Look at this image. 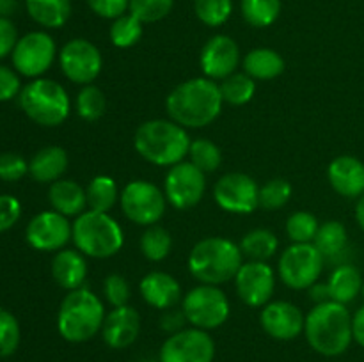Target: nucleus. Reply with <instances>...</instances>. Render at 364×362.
<instances>
[{
	"label": "nucleus",
	"mask_w": 364,
	"mask_h": 362,
	"mask_svg": "<svg viewBox=\"0 0 364 362\" xmlns=\"http://www.w3.org/2000/svg\"><path fill=\"white\" fill-rule=\"evenodd\" d=\"M141 334V314L130 305L114 307L105 316L102 327V336L107 346L114 350H123L132 346Z\"/></svg>",
	"instance_id": "obj_20"
},
{
	"label": "nucleus",
	"mask_w": 364,
	"mask_h": 362,
	"mask_svg": "<svg viewBox=\"0 0 364 362\" xmlns=\"http://www.w3.org/2000/svg\"><path fill=\"white\" fill-rule=\"evenodd\" d=\"M123 215L137 226H155L167 208L166 194L146 180L130 181L119 194Z\"/></svg>",
	"instance_id": "obj_10"
},
{
	"label": "nucleus",
	"mask_w": 364,
	"mask_h": 362,
	"mask_svg": "<svg viewBox=\"0 0 364 362\" xmlns=\"http://www.w3.org/2000/svg\"><path fill=\"white\" fill-rule=\"evenodd\" d=\"M173 248V238L169 231L160 226H149L141 236V252L153 263L164 261Z\"/></svg>",
	"instance_id": "obj_34"
},
{
	"label": "nucleus",
	"mask_w": 364,
	"mask_h": 362,
	"mask_svg": "<svg viewBox=\"0 0 364 362\" xmlns=\"http://www.w3.org/2000/svg\"><path fill=\"white\" fill-rule=\"evenodd\" d=\"M318 227V220L309 212H295L287 220V234L294 243H313Z\"/></svg>",
	"instance_id": "obj_40"
},
{
	"label": "nucleus",
	"mask_w": 364,
	"mask_h": 362,
	"mask_svg": "<svg viewBox=\"0 0 364 362\" xmlns=\"http://www.w3.org/2000/svg\"><path fill=\"white\" fill-rule=\"evenodd\" d=\"M206 192V176L194 163L180 162L173 165L164 181L167 202L176 209H191L201 202Z\"/></svg>",
	"instance_id": "obj_12"
},
{
	"label": "nucleus",
	"mask_w": 364,
	"mask_h": 362,
	"mask_svg": "<svg viewBox=\"0 0 364 362\" xmlns=\"http://www.w3.org/2000/svg\"><path fill=\"white\" fill-rule=\"evenodd\" d=\"M134 148L141 158L159 167H173L188 156L191 137L171 119H149L137 128Z\"/></svg>",
	"instance_id": "obj_3"
},
{
	"label": "nucleus",
	"mask_w": 364,
	"mask_h": 362,
	"mask_svg": "<svg viewBox=\"0 0 364 362\" xmlns=\"http://www.w3.org/2000/svg\"><path fill=\"white\" fill-rule=\"evenodd\" d=\"M223 105L219 84L206 77L181 82L166 99L169 119L183 128L208 126L219 117Z\"/></svg>",
	"instance_id": "obj_1"
},
{
	"label": "nucleus",
	"mask_w": 364,
	"mask_h": 362,
	"mask_svg": "<svg viewBox=\"0 0 364 362\" xmlns=\"http://www.w3.org/2000/svg\"><path fill=\"white\" fill-rule=\"evenodd\" d=\"M363 284L361 272L354 265L338 266L327 280L331 300L347 305L348 302L355 300V297L361 293Z\"/></svg>",
	"instance_id": "obj_28"
},
{
	"label": "nucleus",
	"mask_w": 364,
	"mask_h": 362,
	"mask_svg": "<svg viewBox=\"0 0 364 362\" xmlns=\"http://www.w3.org/2000/svg\"><path fill=\"white\" fill-rule=\"evenodd\" d=\"M347 241H348V234L347 229L341 222L338 220H329V222L322 224L318 227V233H316L315 240V247L322 252V256L326 259H334L345 252L347 248Z\"/></svg>",
	"instance_id": "obj_31"
},
{
	"label": "nucleus",
	"mask_w": 364,
	"mask_h": 362,
	"mask_svg": "<svg viewBox=\"0 0 364 362\" xmlns=\"http://www.w3.org/2000/svg\"><path fill=\"white\" fill-rule=\"evenodd\" d=\"M326 258L315 243H291L279 258L281 280L291 290H309L318 283L323 272Z\"/></svg>",
	"instance_id": "obj_9"
},
{
	"label": "nucleus",
	"mask_w": 364,
	"mask_h": 362,
	"mask_svg": "<svg viewBox=\"0 0 364 362\" xmlns=\"http://www.w3.org/2000/svg\"><path fill=\"white\" fill-rule=\"evenodd\" d=\"M21 92L20 77L16 71L0 64V102H9Z\"/></svg>",
	"instance_id": "obj_47"
},
{
	"label": "nucleus",
	"mask_w": 364,
	"mask_h": 362,
	"mask_svg": "<svg viewBox=\"0 0 364 362\" xmlns=\"http://www.w3.org/2000/svg\"><path fill=\"white\" fill-rule=\"evenodd\" d=\"M361 293H363V297H364V284H363V290H361Z\"/></svg>",
	"instance_id": "obj_54"
},
{
	"label": "nucleus",
	"mask_w": 364,
	"mask_h": 362,
	"mask_svg": "<svg viewBox=\"0 0 364 362\" xmlns=\"http://www.w3.org/2000/svg\"><path fill=\"white\" fill-rule=\"evenodd\" d=\"M304 334L309 346L323 357L345 353L354 339L347 305L334 300L316 304L306 316Z\"/></svg>",
	"instance_id": "obj_2"
},
{
	"label": "nucleus",
	"mask_w": 364,
	"mask_h": 362,
	"mask_svg": "<svg viewBox=\"0 0 364 362\" xmlns=\"http://www.w3.org/2000/svg\"><path fill=\"white\" fill-rule=\"evenodd\" d=\"M283 4L281 0H242L240 11L251 27H270L279 18Z\"/></svg>",
	"instance_id": "obj_32"
},
{
	"label": "nucleus",
	"mask_w": 364,
	"mask_h": 362,
	"mask_svg": "<svg viewBox=\"0 0 364 362\" xmlns=\"http://www.w3.org/2000/svg\"><path fill=\"white\" fill-rule=\"evenodd\" d=\"M105 307L87 287L68 291L57 312V330L68 343H85L102 330Z\"/></svg>",
	"instance_id": "obj_5"
},
{
	"label": "nucleus",
	"mask_w": 364,
	"mask_h": 362,
	"mask_svg": "<svg viewBox=\"0 0 364 362\" xmlns=\"http://www.w3.org/2000/svg\"><path fill=\"white\" fill-rule=\"evenodd\" d=\"M18 43V31L9 18H0V59L13 53Z\"/></svg>",
	"instance_id": "obj_48"
},
{
	"label": "nucleus",
	"mask_w": 364,
	"mask_h": 362,
	"mask_svg": "<svg viewBox=\"0 0 364 362\" xmlns=\"http://www.w3.org/2000/svg\"><path fill=\"white\" fill-rule=\"evenodd\" d=\"M139 290L146 304L162 311L173 309L181 300L180 283L166 272H151L144 275Z\"/></svg>",
	"instance_id": "obj_22"
},
{
	"label": "nucleus",
	"mask_w": 364,
	"mask_h": 362,
	"mask_svg": "<svg viewBox=\"0 0 364 362\" xmlns=\"http://www.w3.org/2000/svg\"><path fill=\"white\" fill-rule=\"evenodd\" d=\"M20 106L28 119L41 126H59L70 116L66 89L50 78H34L20 92Z\"/></svg>",
	"instance_id": "obj_7"
},
{
	"label": "nucleus",
	"mask_w": 364,
	"mask_h": 362,
	"mask_svg": "<svg viewBox=\"0 0 364 362\" xmlns=\"http://www.w3.org/2000/svg\"><path fill=\"white\" fill-rule=\"evenodd\" d=\"M306 316L295 304L287 300L269 302L263 305L259 323L265 334L277 341H291L304 332Z\"/></svg>",
	"instance_id": "obj_19"
},
{
	"label": "nucleus",
	"mask_w": 364,
	"mask_h": 362,
	"mask_svg": "<svg viewBox=\"0 0 364 362\" xmlns=\"http://www.w3.org/2000/svg\"><path fill=\"white\" fill-rule=\"evenodd\" d=\"M20 323L18 319L0 307V357H11L20 346Z\"/></svg>",
	"instance_id": "obj_42"
},
{
	"label": "nucleus",
	"mask_w": 364,
	"mask_h": 362,
	"mask_svg": "<svg viewBox=\"0 0 364 362\" xmlns=\"http://www.w3.org/2000/svg\"><path fill=\"white\" fill-rule=\"evenodd\" d=\"M174 0H130L128 13L142 23H155L164 20L173 11Z\"/></svg>",
	"instance_id": "obj_41"
},
{
	"label": "nucleus",
	"mask_w": 364,
	"mask_h": 362,
	"mask_svg": "<svg viewBox=\"0 0 364 362\" xmlns=\"http://www.w3.org/2000/svg\"><path fill=\"white\" fill-rule=\"evenodd\" d=\"M259 187L244 172H228L213 187L217 206L235 215H249L258 208Z\"/></svg>",
	"instance_id": "obj_15"
},
{
	"label": "nucleus",
	"mask_w": 364,
	"mask_h": 362,
	"mask_svg": "<svg viewBox=\"0 0 364 362\" xmlns=\"http://www.w3.org/2000/svg\"><path fill=\"white\" fill-rule=\"evenodd\" d=\"M352 334H354L355 343L364 348V305L352 316Z\"/></svg>",
	"instance_id": "obj_50"
},
{
	"label": "nucleus",
	"mask_w": 364,
	"mask_h": 362,
	"mask_svg": "<svg viewBox=\"0 0 364 362\" xmlns=\"http://www.w3.org/2000/svg\"><path fill=\"white\" fill-rule=\"evenodd\" d=\"M167 311L169 312H166V314L162 316V329L171 334H176L180 332V330H183V322H187L183 311L174 312L171 311V309H167Z\"/></svg>",
	"instance_id": "obj_49"
},
{
	"label": "nucleus",
	"mask_w": 364,
	"mask_h": 362,
	"mask_svg": "<svg viewBox=\"0 0 364 362\" xmlns=\"http://www.w3.org/2000/svg\"><path fill=\"white\" fill-rule=\"evenodd\" d=\"M16 9V0H0V18H9Z\"/></svg>",
	"instance_id": "obj_52"
},
{
	"label": "nucleus",
	"mask_w": 364,
	"mask_h": 362,
	"mask_svg": "<svg viewBox=\"0 0 364 362\" xmlns=\"http://www.w3.org/2000/svg\"><path fill=\"white\" fill-rule=\"evenodd\" d=\"M238 64H240V48L230 35H213L201 48L199 66L210 80H224L237 71Z\"/></svg>",
	"instance_id": "obj_18"
},
{
	"label": "nucleus",
	"mask_w": 364,
	"mask_h": 362,
	"mask_svg": "<svg viewBox=\"0 0 364 362\" xmlns=\"http://www.w3.org/2000/svg\"><path fill=\"white\" fill-rule=\"evenodd\" d=\"M242 66L255 80H272L284 71V59L272 48H255L245 53Z\"/></svg>",
	"instance_id": "obj_26"
},
{
	"label": "nucleus",
	"mask_w": 364,
	"mask_h": 362,
	"mask_svg": "<svg viewBox=\"0 0 364 362\" xmlns=\"http://www.w3.org/2000/svg\"><path fill=\"white\" fill-rule=\"evenodd\" d=\"M142 21L137 20L132 13H124L123 16L112 20L110 25V41L116 48H132L142 38Z\"/></svg>",
	"instance_id": "obj_35"
},
{
	"label": "nucleus",
	"mask_w": 364,
	"mask_h": 362,
	"mask_svg": "<svg viewBox=\"0 0 364 362\" xmlns=\"http://www.w3.org/2000/svg\"><path fill=\"white\" fill-rule=\"evenodd\" d=\"M233 280L237 295L249 307L267 305L276 290V273L265 261L244 263Z\"/></svg>",
	"instance_id": "obj_16"
},
{
	"label": "nucleus",
	"mask_w": 364,
	"mask_h": 362,
	"mask_svg": "<svg viewBox=\"0 0 364 362\" xmlns=\"http://www.w3.org/2000/svg\"><path fill=\"white\" fill-rule=\"evenodd\" d=\"M59 64L64 77L73 84L89 85L102 73V52L95 43L84 38L68 41L59 52Z\"/></svg>",
	"instance_id": "obj_13"
},
{
	"label": "nucleus",
	"mask_w": 364,
	"mask_h": 362,
	"mask_svg": "<svg viewBox=\"0 0 364 362\" xmlns=\"http://www.w3.org/2000/svg\"><path fill=\"white\" fill-rule=\"evenodd\" d=\"M309 298H311L315 304H323V302H329L331 300V295H329V286L322 283H315L311 287H309Z\"/></svg>",
	"instance_id": "obj_51"
},
{
	"label": "nucleus",
	"mask_w": 364,
	"mask_h": 362,
	"mask_svg": "<svg viewBox=\"0 0 364 362\" xmlns=\"http://www.w3.org/2000/svg\"><path fill=\"white\" fill-rule=\"evenodd\" d=\"M68 163H70V158H68L66 149L60 146H48V148L39 149L32 156L28 162V174L38 183H53L66 172Z\"/></svg>",
	"instance_id": "obj_25"
},
{
	"label": "nucleus",
	"mask_w": 364,
	"mask_h": 362,
	"mask_svg": "<svg viewBox=\"0 0 364 362\" xmlns=\"http://www.w3.org/2000/svg\"><path fill=\"white\" fill-rule=\"evenodd\" d=\"M188 158H191V163H194L205 174L215 172L223 163V151L208 138H196V141H191Z\"/></svg>",
	"instance_id": "obj_36"
},
{
	"label": "nucleus",
	"mask_w": 364,
	"mask_h": 362,
	"mask_svg": "<svg viewBox=\"0 0 364 362\" xmlns=\"http://www.w3.org/2000/svg\"><path fill=\"white\" fill-rule=\"evenodd\" d=\"M105 109L107 99L102 89L92 84L84 85L80 89L77 96V114L80 119L87 121V123H95L105 114Z\"/></svg>",
	"instance_id": "obj_37"
},
{
	"label": "nucleus",
	"mask_w": 364,
	"mask_h": 362,
	"mask_svg": "<svg viewBox=\"0 0 364 362\" xmlns=\"http://www.w3.org/2000/svg\"><path fill=\"white\" fill-rule=\"evenodd\" d=\"M181 311L192 327L213 330L223 327L230 318V300L219 286L199 284L183 297Z\"/></svg>",
	"instance_id": "obj_8"
},
{
	"label": "nucleus",
	"mask_w": 364,
	"mask_h": 362,
	"mask_svg": "<svg viewBox=\"0 0 364 362\" xmlns=\"http://www.w3.org/2000/svg\"><path fill=\"white\" fill-rule=\"evenodd\" d=\"M28 172V163L23 156L16 153H4L0 155V180L18 181Z\"/></svg>",
	"instance_id": "obj_44"
},
{
	"label": "nucleus",
	"mask_w": 364,
	"mask_h": 362,
	"mask_svg": "<svg viewBox=\"0 0 364 362\" xmlns=\"http://www.w3.org/2000/svg\"><path fill=\"white\" fill-rule=\"evenodd\" d=\"M25 238L36 251H63L71 240V224L68 216L60 215L55 209L41 212L28 222Z\"/></svg>",
	"instance_id": "obj_17"
},
{
	"label": "nucleus",
	"mask_w": 364,
	"mask_h": 362,
	"mask_svg": "<svg viewBox=\"0 0 364 362\" xmlns=\"http://www.w3.org/2000/svg\"><path fill=\"white\" fill-rule=\"evenodd\" d=\"M87 6L96 16L116 20L128 11L130 0H87Z\"/></svg>",
	"instance_id": "obj_45"
},
{
	"label": "nucleus",
	"mask_w": 364,
	"mask_h": 362,
	"mask_svg": "<svg viewBox=\"0 0 364 362\" xmlns=\"http://www.w3.org/2000/svg\"><path fill=\"white\" fill-rule=\"evenodd\" d=\"M21 216V204L13 195H0V233L11 229Z\"/></svg>",
	"instance_id": "obj_46"
},
{
	"label": "nucleus",
	"mask_w": 364,
	"mask_h": 362,
	"mask_svg": "<svg viewBox=\"0 0 364 362\" xmlns=\"http://www.w3.org/2000/svg\"><path fill=\"white\" fill-rule=\"evenodd\" d=\"M48 201L52 208L64 216H78L87 208L85 188L73 180L53 181L50 185Z\"/></svg>",
	"instance_id": "obj_24"
},
{
	"label": "nucleus",
	"mask_w": 364,
	"mask_h": 362,
	"mask_svg": "<svg viewBox=\"0 0 364 362\" xmlns=\"http://www.w3.org/2000/svg\"><path fill=\"white\" fill-rule=\"evenodd\" d=\"M103 295H105L107 302H109L112 307H121V305H127V302L130 300V286H128L127 279L119 273H110L105 277V283H103Z\"/></svg>",
	"instance_id": "obj_43"
},
{
	"label": "nucleus",
	"mask_w": 364,
	"mask_h": 362,
	"mask_svg": "<svg viewBox=\"0 0 364 362\" xmlns=\"http://www.w3.org/2000/svg\"><path fill=\"white\" fill-rule=\"evenodd\" d=\"M27 13L45 28H60L71 16V0H25Z\"/></svg>",
	"instance_id": "obj_27"
},
{
	"label": "nucleus",
	"mask_w": 364,
	"mask_h": 362,
	"mask_svg": "<svg viewBox=\"0 0 364 362\" xmlns=\"http://www.w3.org/2000/svg\"><path fill=\"white\" fill-rule=\"evenodd\" d=\"M57 46L50 34L34 31L18 39L13 50V66L27 78H39L52 67L55 60Z\"/></svg>",
	"instance_id": "obj_11"
},
{
	"label": "nucleus",
	"mask_w": 364,
	"mask_h": 362,
	"mask_svg": "<svg viewBox=\"0 0 364 362\" xmlns=\"http://www.w3.org/2000/svg\"><path fill=\"white\" fill-rule=\"evenodd\" d=\"M213 357L212 336L196 327L171 334L160 348V362H213Z\"/></svg>",
	"instance_id": "obj_14"
},
{
	"label": "nucleus",
	"mask_w": 364,
	"mask_h": 362,
	"mask_svg": "<svg viewBox=\"0 0 364 362\" xmlns=\"http://www.w3.org/2000/svg\"><path fill=\"white\" fill-rule=\"evenodd\" d=\"M279 248V240L269 229H252L242 238L240 251L249 261H265L272 258Z\"/></svg>",
	"instance_id": "obj_30"
},
{
	"label": "nucleus",
	"mask_w": 364,
	"mask_h": 362,
	"mask_svg": "<svg viewBox=\"0 0 364 362\" xmlns=\"http://www.w3.org/2000/svg\"><path fill=\"white\" fill-rule=\"evenodd\" d=\"M85 194H87L89 209L100 213H109L117 202V199H119L116 181H114V177L105 176V174L92 177L89 181L87 188H85Z\"/></svg>",
	"instance_id": "obj_29"
},
{
	"label": "nucleus",
	"mask_w": 364,
	"mask_h": 362,
	"mask_svg": "<svg viewBox=\"0 0 364 362\" xmlns=\"http://www.w3.org/2000/svg\"><path fill=\"white\" fill-rule=\"evenodd\" d=\"M219 89L224 102L235 106H242L255 98L256 82L247 73H237L235 71L233 75L220 80Z\"/></svg>",
	"instance_id": "obj_33"
},
{
	"label": "nucleus",
	"mask_w": 364,
	"mask_h": 362,
	"mask_svg": "<svg viewBox=\"0 0 364 362\" xmlns=\"http://www.w3.org/2000/svg\"><path fill=\"white\" fill-rule=\"evenodd\" d=\"M355 220H358V224L364 231V194L359 197L358 204H355Z\"/></svg>",
	"instance_id": "obj_53"
},
{
	"label": "nucleus",
	"mask_w": 364,
	"mask_h": 362,
	"mask_svg": "<svg viewBox=\"0 0 364 362\" xmlns=\"http://www.w3.org/2000/svg\"><path fill=\"white\" fill-rule=\"evenodd\" d=\"M194 13L206 27H220L233 13V0H194Z\"/></svg>",
	"instance_id": "obj_38"
},
{
	"label": "nucleus",
	"mask_w": 364,
	"mask_h": 362,
	"mask_svg": "<svg viewBox=\"0 0 364 362\" xmlns=\"http://www.w3.org/2000/svg\"><path fill=\"white\" fill-rule=\"evenodd\" d=\"M242 265L244 254L240 245L223 236L203 238L188 254V270L201 284L220 286L233 280Z\"/></svg>",
	"instance_id": "obj_4"
},
{
	"label": "nucleus",
	"mask_w": 364,
	"mask_h": 362,
	"mask_svg": "<svg viewBox=\"0 0 364 362\" xmlns=\"http://www.w3.org/2000/svg\"><path fill=\"white\" fill-rule=\"evenodd\" d=\"M71 240L77 251L87 258L107 259L123 248L124 234L109 213L87 209L71 224Z\"/></svg>",
	"instance_id": "obj_6"
},
{
	"label": "nucleus",
	"mask_w": 364,
	"mask_h": 362,
	"mask_svg": "<svg viewBox=\"0 0 364 362\" xmlns=\"http://www.w3.org/2000/svg\"><path fill=\"white\" fill-rule=\"evenodd\" d=\"M291 194H294V188H291L290 181L283 180V177H274V180L267 181L263 187H259L258 204L267 212H276L290 201Z\"/></svg>",
	"instance_id": "obj_39"
},
{
	"label": "nucleus",
	"mask_w": 364,
	"mask_h": 362,
	"mask_svg": "<svg viewBox=\"0 0 364 362\" xmlns=\"http://www.w3.org/2000/svg\"><path fill=\"white\" fill-rule=\"evenodd\" d=\"M331 187L347 199L361 197L364 194V163L350 155H341L329 163L327 169Z\"/></svg>",
	"instance_id": "obj_21"
},
{
	"label": "nucleus",
	"mask_w": 364,
	"mask_h": 362,
	"mask_svg": "<svg viewBox=\"0 0 364 362\" xmlns=\"http://www.w3.org/2000/svg\"><path fill=\"white\" fill-rule=\"evenodd\" d=\"M52 275L55 283L64 290H78L84 286V280L87 277L85 256L77 248L57 251L55 258L52 259Z\"/></svg>",
	"instance_id": "obj_23"
}]
</instances>
